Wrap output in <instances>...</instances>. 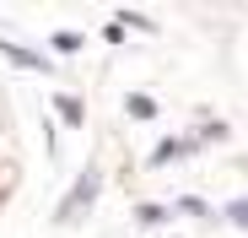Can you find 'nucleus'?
Instances as JSON below:
<instances>
[{
    "label": "nucleus",
    "mask_w": 248,
    "mask_h": 238,
    "mask_svg": "<svg viewBox=\"0 0 248 238\" xmlns=\"http://www.w3.org/2000/svg\"><path fill=\"white\" fill-rule=\"evenodd\" d=\"M216 222H227V227H237V233H248V195H232V201L216 211Z\"/></svg>",
    "instance_id": "9"
},
{
    "label": "nucleus",
    "mask_w": 248,
    "mask_h": 238,
    "mask_svg": "<svg viewBox=\"0 0 248 238\" xmlns=\"http://www.w3.org/2000/svg\"><path fill=\"white\" fill-rule=\"evenodd\" d=\"M49 44H54V54H65V60H70V54H81V44H87V38H81L76 27H60V33L49 38Z\"/></svg>",
    "instance_id": "11"
},
{
    "label": "nucleus",
    "mask_w": 248,
    "mask_h": 238,
    "mask_svg": "<svg viewBox=\"0 0 248 238\" xmlns=\"http://www.w3.org/2000/svg\"><path fill=\"white\" fill-rule=\"evenodd\" d=\"M103 44H113V49H124V27H119V22H113V17H108V22H103Z\"/></svg>",
    "instance_id": "12"
},
{
    "label": "nucleus",
    "mask_w": 248,
    "mask_h": 238,
    "mask_svg": "<svg viewBox=\"0 0 248 238\" xmlns=\"http://www.w3.org/2000/svg\"><path fill=\"white\" fill-rule=\"evenodd\" d=\"M49 108H54V125H65V130H87V98H81V92H54Z\"/></svg>",
    "instance_id": "4"
},
{
    "label": "nucleus",
    "mask_w": 248,
    "mask_h": 238,
    "mask_svg": "<svg viewBox=\"0 0 248 238\" xmlns=\"http://www.w3.org/2000/svg\"><path fill=\"white\" fill-rule=\"evenodd\" d=\"M173 211H178V217H194V222H216V206L205 201V195H178Z\"/></svg>",
    "instance_id": "8"
},
{
    "label": "nucleus",
    "mask_w": 248,
    "mask_h": 238,
    "mask_svg": "<svg viewBox=\"0 0 248 238\" xmlns=\"http://www.w3.org/2000/svg\"><path fill=\"white\" fill-rule=\"evenodd\" d=\"M97 195H103V168L87 163V168L70 179V189L54 201V227H76V222H87L92 206H97Z\"/></svg>",
    "instance_id": "1"
},
{
    "label": "nucleus",
    "mask_w": 248,
    "mask_h": 238,
    "mask_svg": "<svg viewBox=\"0 0 248 238\" xmlns=\"http://www.w3.org/2000/svg\"><path fill=\"white\" fill-rule=\"evenodd\" d=\"M113 22H119V27H130V33H140V38L156 33V22H151L146 11H113Z\"/></svg>",
    "instance_id": "10"
},
{
    "label": "nucleus",
    "mask_w": 248,
    "mask_h": 238,
    "mask_svg": "<svg viewBox=\"0 0 248 238\" xmlns=\"http://www.w3.org/2000/svg\"><path fill=\"white\" fill-rule=\"evenodd\" d=\"M130 222H135L140 233H156L162 222H173V206H162V201H140V206L130 211Z\"/></svg>",
    "instance_id": "6"
},
{
    "label": "nucleus",
    "mask_w": 248,
    "mask_h": 238,
    "mask_svg": "<svg viewBox=\"0 0 248 238\" xmlns=\"http://www.w3.org/2000/svg\"><path fill=\"white\" fill-rule=\"evenodd\" d=\"M119 108H124V119H130V125H156L162 119V103L151 98V92H140V87H130L119 98Z\"/></svg>",
    "instance_id": "5"
},
{
    "label": "nucleus",
    "mask_w": 248,
    "mask_h": 238,
    "mask_svg": "<svg viewBox=\"0 0 248 238\" xmlns=\"http://www.w3.org/2000/svg\"><path fill=\"white\" fill-rule=\"evenodd\" d=\"M0 60L16 65V70H32V76H54V70H60V65H54V54L27 49V44H11V38H0Z\"/></svg>",
    "instance_id": "3"
},
{
    "label": "nucleus",
    "mask_w": 248,
    "mask_h": 238,
    "mask_svg": "<svg viewBox=\"0 0 248 238\" xmlns=\"http://www.w3.org/2000/svg\"><path fill=\"white\" fill-rule=\"evenodd\" d=\"M194 130V125H189ZM194 141H200V152H211V146H227L232 141V125H227V119H205V125L194 130Z\"/></svg>",
    "instance_id": "7"
},
{
    "label": "nucleus",
    "mask_w": 248,
    "mask_h": 238,
    "mask_svg": "<svg viewBox=\"0 0 248 238\" xmlns=\"http://www.w3.org/2000/svg\"><path fill=\"white\" fill-rule=\"evenodd\" d=\"M189 157H200V141H194V130H178V136H162L151 152H146V168H178V163H189Z\"/></svg>",
    "instance_id": "2"
},
{
    "label": "nucleus",
    "mask_w": 248,
    "mask_h": 238,
    "mask_svg": "<svg viewBox=\"0 0 248 238\" xmlns=\"http://www.w3.org/2000/svg\"><path fill=\"white\" fill-rule=\"evenodd\" d=\"M156 238H173V233H156Z\"/></svg>",
    "instance_id": "13"
}]
</instances>
